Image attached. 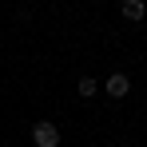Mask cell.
Segmentation results:
<instances>
[{"mask_svg":"<svg viewBox=\"0 0 147 147\" xmlns=\"http://www.w3.org/2000/svg\"><path fill=\"white\" fill-rule=\"evenodd\" d=\"M103 92H107L111 99H123L127 92H131V76H123V72L107 76V80H103Z\"/></svg>","mask_w":147,"mask_h":147,"instance_id":"cell-2","label":"cell"},{"mask_svg":"<svg viewBox=\"0 0 147 147\" xmlns=\"http://www.w3.org/2000/svg\"><path fill=\"white\" fill-rule=\"evenodd\" d=\"M76 92H80V96H84V99H92V96H96V92H99V84H96V80H92V76H84V80L76 84Z\"/></svg>","mask_w":147,"mask_h":147,"instance_id":"cell-4","label":"cell"},{"mask_svg":"<svg viewBox=\"0 0 147 147\" xmlns=\"http://www.w3.org/2000/svg\"><path fill=\"white\" fill-rule=\"evenodd\" d=\"M32 143L36 147H60V127L48 119H40L36 127H32Z\"/></svg>","mask_w":147,"mask_h":147,"instance_id":"cell-1","label":"cell"},{"mask_svg":"<svg viewBox=\"0 0 147 147\" xmlns=\"http://www.w3.org/2000/svg\"><path fill=\"white\" fill-rule=\"evenodd\" d=\"M119 4H127V0H119Z\"/></svg>","mask_w":147,"mask_h":147,"instance_id":"cell-5","label":"cell"},{"mask_svg":"<svg viewBox=\"0 0 147 147\" xmlns=\"http://www.w3.org/2000/svg\"><path fill=\"white\" fill-rule=\"evenodd\" d=\"M143 16H147V4H143V0H127V4H123V20H131V24H139Z\"/></svg>","mask_w":147,"mask_h":147,"instance_id":"cell-3","label":"cell"}]
</instances>
